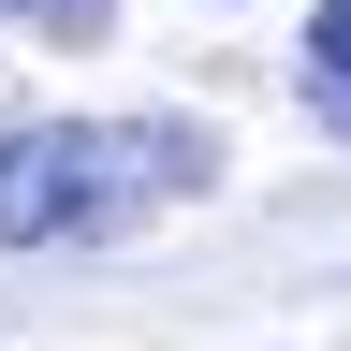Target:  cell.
Segmentation results:
<instances>
[{"label":"cell","instance_id":"1","mask_svg":"<svg viewBox=\"0 0 351 351\" xmlns=\"http://www.w3.org/2000/svg\"><path fill=\"white\" fill-rule=\"evenodd\" d=\"M219 147L191 117H15L0 132V249H88L147 205H191Z\"/></svg>","mask_w":351,"mask_h":351},{"label":"cell","instance_id":"2","mask_svg":"<svg viewBox=\"0 0 351 351\" xmlns=\"http://www.w3.org/2000/svg\"><path fill=\"white\" fill-rule=\"evenodd\" d=\"M307 103L351 132V0H322V15H307Z\"/></svg>","mask_w":351,"mask_h":351},{"label":"cell","instance_id":"3","mask_svg":"<svg viewBox=\"0 0 351 351\" xmlns=\"http://www.w3.org/2000/svg\"><path fill=\"white\" fill-rule=\"evenodd\" d=\"M0 15H44V29H103V0H0Z\"/></svg>","mask_w":351,"mask_h":351}]
</instances>
